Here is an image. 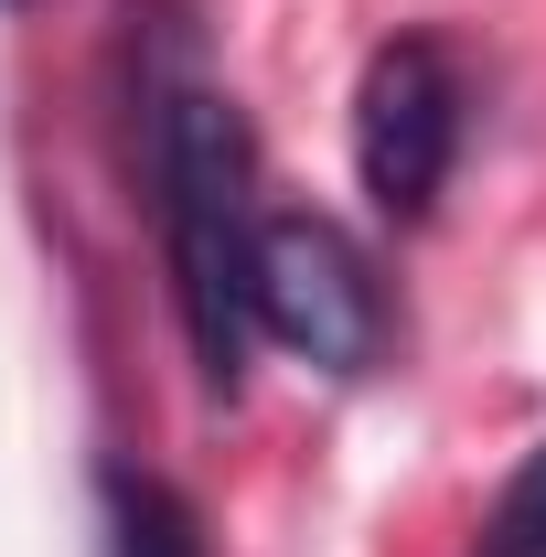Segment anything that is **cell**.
<instances>
[{
    "label": "cell",
    "instance_id": "cell-1",
    "mask_svg": "<svg viewBox=\"0 0 546 557\" xmlns=\"http://www.w3.org/2000/svg\"><path fill=\"white\" fill-rule=\"evenodd\" d=\"M150 205H161V258H172V300L204 386L247 375L258 344V161H247V119L225 108V86L172 75L150 97Z\"/></svg>",
    "mask_w": 546,
    "mask_h": 557
},
{
    "label": "cell",
    "instance_id": "cell-2",
    "mask_svg": "<svg viewBox=\"0 0 546 557\" xmlns=\"http://www.w3.org/2000/svg\"><path fill=\"white\" fill-rule=\"evenodd\" d=\"M472 139V75L439 33H386L353 75V183L386 225H429Z\"/></svg>",
    "mask_w": 546,
    "mask_h": 557
},
{
    "label": "cell",
    "instance_id": "cell-5",
    "mask_svg": "<svg viewBox=\"0 0 546 557\" xmlns=\"http://www.w3.org/2000/svg\"><path fill=\"white\" fill-rule=\"evenodd\" d=\"M482 557H546V450H525L514 483L493 493V515H482Z\"/></svg>",
    "mask_w": 546,
    "mask_h": 557
},
{
    "label": "cell",
    "instance_id": "cell-3",
    "mask_svg": "<svg viewBox=\"0 0 546 557\" xmlns=\"http://www.w3.org/2000/svg\"><path fill=\"white\" fill-rule=\"evenodd\" d=\"M258 344L300 354L322 375H364L386 354V278L333 214H269L258 225Z\"/></svg>",
    "mask_w": 546,
    "mask_h": 557
},
{
    "label": "cell",
    "instance_id": "cell-4",
    "mask_svg": "<svg viewBox=\"0 0 546 557\" xmlns=\"http://www.w3.org/2000/svg\"><path fill=\"white\" fill-rule=\"evenodd\" d=\"M108 557H204L194 504L150 472H108Z\"/></svg>",
    "mask_w": 546,
    "mask_h": 557
}]
</instances>
